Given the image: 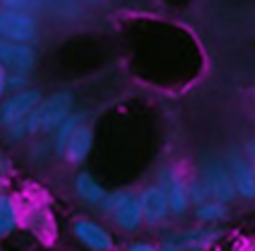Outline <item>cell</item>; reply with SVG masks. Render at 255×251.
<instances>
[{"mask_svg": "<svg viewBox=\"0 0 255 251\" xmlns=\"http://www.w3.org/2000/svg\"><path fill=\"white\" fill-rule=\"evenodd\" d=\"M227 215V209L223 205V201L215 199V201H203L197 205L195 209V217L203 223H213V221H219Z\"/></svg>", "mask_w": 255, "mask_h": 251, "instance_id": "9a60e30c", "label": "cell"}, {"mask_svg": "<svg viewBox=\"0 0 255 251\" xmlns=\"http://www.w3.org/2000/svg\"><path fill=\"white\" fill-rule=\"evenodd\" d=\"M229 173L233 177L237 193L247 199H253L255 197V171H253V165L249 163V159H245L239 153H231L229 155Z\"/></svg>", "mask_w": 255, "mask_h": 251, "instance_id": "9c48e42d", "label": "cell"}, {"mask_svg": "<svg viewBox=\"0 0 255 251\" xmlns=\"http://www.w3.org/2000/svg\"><path fill=\"white\" fill-rule=\"evenodd\" d=\"M102 203H104V209L114 215V221L122 229L131 231V229H137L139 227V223L143 219V213H141L139 197H135L133 193L116 191L112 195H106L102 199Z\"/></svg>", "mask_w": 255, "mask_h": 251, "instance_id": "7a4b0ae2", "label": "cell"}, {"mask_svg": "<svg viewBox=\"0 0 255 251\" xmlns=\"http://www.w3.org/2000/svg\"><path fill=\"white\" fill-rule=\"evenodd\" d=\"M92 143H94V135H92V129L86 127V126H78L74 129V133L70 135L68 143H66V157L74 163H80L88 157L90 149H92Z\"/></svg>", "mask_w": 255, "mask_h": 251, "instance_id": "7c38bea8", "label": "cell"}, {"mask_svg": "<svg viewBox=\"0 0 255 251\" xmlns=\"http://www.w3.org/2000/svg\"><path fill=\"white\" fill-rule=\"evenodd\" d=\"M74 235L90 249H96V251H108L114 247V239L112 235L98 223L94 221H76L74 223Z\"/></svg>", "mask_w": 255, "mask_h": 251, "instance_id": "30bf717a", "label": "cell"}, {"mask_svg": "<svg viewBox=\"0 0 255 251\" xmlns=\"http://www.w3.org/2000/svg\"><path fill=\"white\" fill-rule=\"evenodd\" d=\"M129 249H131V251H151L153 247H151L149 243H133Z\"/></svg>", "mask_w": 255, "mask_h": 251, "instance_id": "d6986e66", "label": "cell"}, {"mask_svg": "<svg viewBox=\"0 0 255 251\" xmlns=\"http://www.w3.org/2000/svg\"><path fill=\"white\" fill-rule=\"evenodd\" d=\"M247 155H249V163L253 165V171H255V147L251 143L247 145Z\"/></svg>", "mask_w": 255, "mask_h": 251, "instance_id": "ffe728a7", "label": "cell"}, {"mask_svg": "<svg viewBox=\"0 0 255 251\" xmlns=\"http://www.w3.org/2000/svg\"><path fill=\"white\" fill-rule=\"evenodd\" d=\"M157 181H159V187L167 195L169 211L183 213L189 205V193H187V183L179 177V173H175L171 169H161L157 175Z\"/></svg>", "mask_w": 255, "mask_h": 251, "instance_id": "ba28073f", "label": "cell"}, {"mask_svg": "<svg viewBox=\"0 0 255 251\" xmlns=\"http://www.w3.org/2000/svg\"><path fill=\"white\" fill-rule=\"evenodd\" d=\"M36 34V22L34 18L24 10L14 8H2L0 10V36L6 40L16 42H28Z\"/></svg>", "mask_w": 255, "mask_h": 251, "instance_id": "277c9868", "label": "cell"}, {"mask_svg": "<svg viewBox=\"0 0 255 251\" xmlns=\"http://www.w3.org/2000/svg\"><path fill=\"white\" fill-rule=\"evenodd\" d=\"M187 193H189V201H193L197 205L207 201V197H211V193H209V189H207V185H205V181L201 177L187 185Z\"/></svg>", "mask_w": 255, "mask_h": 251, "instance_id": "e0dca14e", "label": "cell"}, {"mask_svg": "<svg viewBox=\"0 0 255 251\" xmlns=\"http://www.w3.org/2000/svg\"><path fill=\"white\" fill-rule=\"evenodd\" d=\"M40 0H2V4L6 8H14V10H30V8H36Z\"/></svg>", "mask_w": 255, "mask_h": 251, "instance_id": "ac0fdd59", "label": "cell"}, {"mask_svg": "<svg viewBox=\"0 0 255 251\" xmlns=\"http://www.w3.org/2000/svg\"><path fill=\"white\" fill-rule=\"evenodd\" d=\"M16 221H18V213L12 199L8 195H0V237L12 233L16 227Z\"/></svg>", "mask_w": 255, "mask_h": 251, "instance_id": "5bb4252c", "label": "cell"}, {"mask_svg": "<svg viewBox=\"0 0 255 251\" xmlns=\"http://www.w3.org/2000/svg\"><path fill=\"white\" fill-rule=\"evenodd\" d=\"M40 104V92L38 90H22L10 96L0 106V124L6 127L24 124L30 112Z\"/></svg>", "mask_w": 255, "mask_h": 251, "instance_id": "3957f363", "label": "cell"}, {"mask_svg": "<svg viewBox=\"0 0 255 251\" xmlns=\"http://www.w3.org/2000/svg\"><path fill=\"white\" fill-rule=\"evenodd\" d=\"M36 64V52L26 42L16 40H0V66L8 72L26 74Z\"/></svg>", "mask_w": 255, "mask_h": 251, "instance_id": "5b68a950", "label": "cell"}, {"mask_svg": "<svg viewBox=\"0 0 255 251\" xmlns=\"http://www.w3.org/2000/svg\"><path fill=\"white\" fill-rule=\"evenodd\" d=\"M4 88H6V70L0 66V96H2Z\"/></svg>", "mask_w": 255, "mask_h": 251, "instance_id": "44dd1931", "label": "cell"}, {"mask_svg": "<svg viewBox=\"0 0 255 251\" xmlns=\"http://www.w3.org/2000/svg\"><path fill=\"white\" fill-rule=\"evenodd\" d=\"M76 193L88 203H102V199L106 197L102 185L86 171L76 177Z\"/></svg>", "mask_w": 255, "mask_h": 251, "instance_id": "4fadbf2b", "label": "cell"}, {"mask_svg": "<svg viewBox=\"0 0 255 251\" xmlns=\"http://www.w3.org/2000/svg\"><path fill=\"white\" fill-rule=\"evenodd\" d=\"M201 179L205 181L209 193L213 199H219V201H231L237 193L235 189V183H233V177L229 173V169H225L221 163L217 161H209L207 165H203L201 169Z\"/></svg>", "mask_w": 255, "mask_h": 251, "instance_id": "52a82bcc", "label": "cell"}, {"mask_svg": "<svg viewBox=\"0 0 255 251\" xmlns=\"http://www.w3.org/2000/svg\"><path fill=\"white\" fill-rule=\"evenodd\" d=\"M249 143H251V145H253V147H255V139H253V141H249Z\"/></svg>", "mask_w": 255, "mask_h": 251, "instance_id": "7402d4cb", "label": "cell"}, {"mask_svg": "<svg viewBox=\"0 0 255 251\" xmlns=\"http://www.w3.org/2000/svg\"><path fill=\"white\" fill-rule=\"evenodd\" d=\"M139 203H141L143 219L149 221V223L161 221L169 211L167 195L159 185H151V187L143 189V193L139 195Z\"/></svg>", "mask_w": 255, "mask_h": 251, "instance_id": "8fae6325", "label": "cell"}, {"mask_svg": "<svg viewBox=\"0 0 255 251\" xmlns=\"http://www.w3.org/2000/svg\"><path fill=\"white\" fill-rule=\"evenodd\" d=\"M72 106H74V96L70 92L52 94L30 112V116L26 118V131L36 133L58 127L70 116Z\"/></svg>", "mask_w": 255, "mask_h": 251, "instance_id": "6da1fadb", "label": "cell"}, {"mask_svg": "<svg viewBox=\"0 0 255 251\" xmlns=\"http://www.w3.org/2000/svg\"><path fill=\"white\" fill-rule=\"evenodd\" d=\"M221 235V229L217 227H203V229H187L179 233H171L161 249L165 251H181V249H205L211 243H215Z\"/></svg>", "mask_w": 255, "mask_h": 251, "instance_id": "8992f818", "label": "cell"}, {"mask_svg": "<svg viewBox=\"0 0 255 251\" xmlns=\"http://www.w3.org/2000/svg\"><path fill=\"white\" fill-rule=\"evenodd\" d=\"M80 120H82V116H80V114H74V116H68V118L58 126V131H56V137H54V147H56L58 153H64L70 135H72L74 129L80 126Z\"/></svg>", "mask_w": 255, "mask_h": 251, "instance_id": "2e32d148", "label": "cell"}]
</instances>
